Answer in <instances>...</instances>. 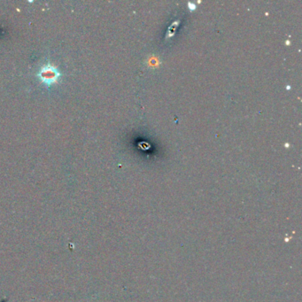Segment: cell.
<instances>
[{"mask_svg":"<svg viewBox=\"0 0 302 302\" xmlns=\"http://www.w3.org/2000/svg\"><path fill=\"white\" fill-rule=\"evenodd\" d=\"M37 77L42 83L46 84L47 86H50L59 80V78L61 77V74L58 68L51 64H48L40 69Z\"/></svg>","mask_w":302,"mask_h":302,"instance_id":"cell-1","label":"cell"}]
</instances>
